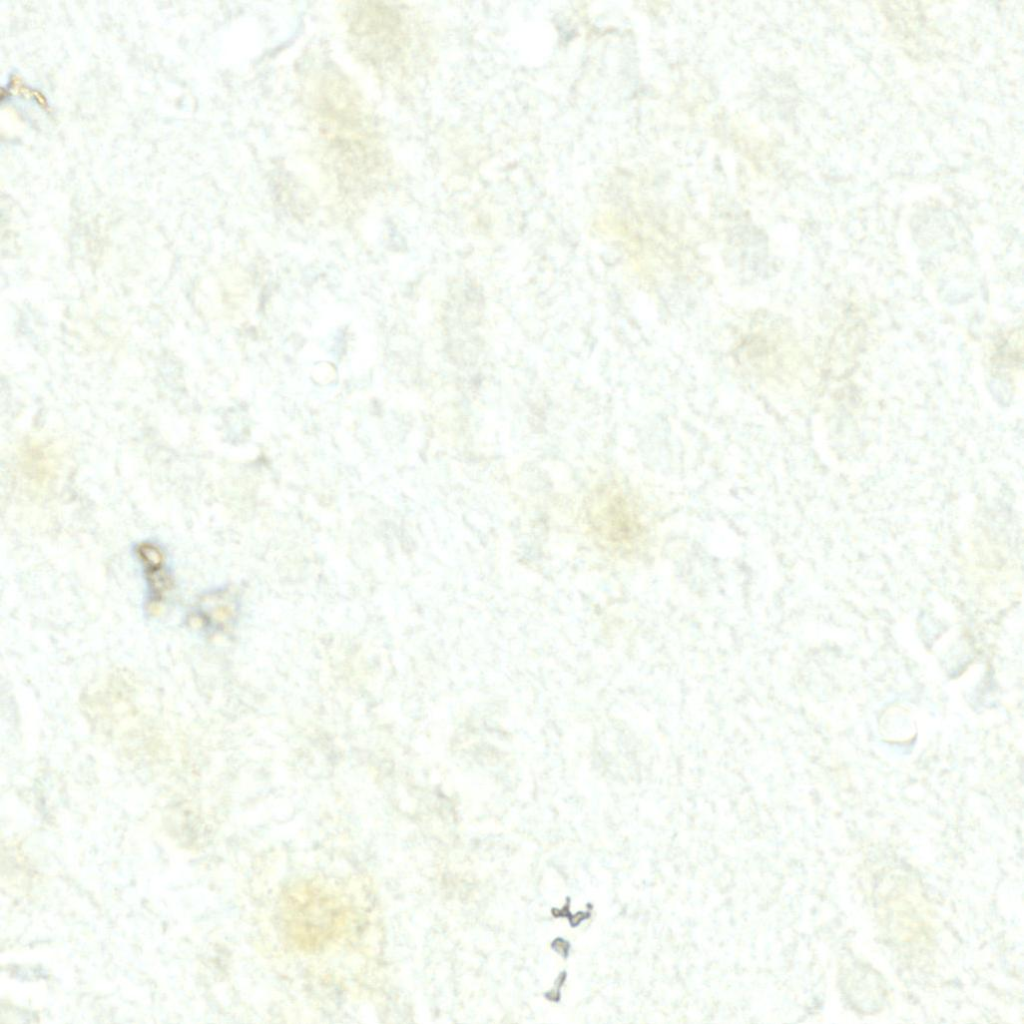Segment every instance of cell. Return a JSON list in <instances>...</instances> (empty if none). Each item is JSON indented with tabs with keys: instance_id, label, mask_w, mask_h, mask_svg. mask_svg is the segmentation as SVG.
Instances as JSON below:
<instances>
[{
	"instance_id": "6da1fadb",
	"label": "cell",
	"mask_w": 1024,
	"mask_h": 1024,
	"mask_svg": "<svg viewBox=\"0 0 1024 1024\" xmlns=\"http://www.w3.org/2000/svg\"><path fill=\"white\" fill-rule=\"evenodd\" d=\"M345 17L350 38L364 58L373 64H384L396 55L401 18L394 6L379 1L353 2Z\"/></svg>"
},
{
	"instance_id": "7a4b0ae2",
	"label": "cell",
	"mask_w": 1024,
	"mask_h": 1024,
	"mask_svg": "<svg viewBox=\"0 0 1024 1024\" xmlns=\"http://www.w3.org/2000/svg\"><path fill=\"white\" fill-rule=\"evenodd\" d=\"M597 529L611 545L631 551L641 543L644 524L635 503L621 491L602 494Z\"/></svg>"
},
{
	"instance_id": "3957f363",
	"label": "cell",
	"mask_w": 1024,
	"mask_h": 1024,
	"mask_svg": "<svg viewBox=\"0 0 1024 1024\" xmlns=\"http://www.w3.org/2000/svg\"><path fill=\"white\" fill-rule=\"evenodd\" d=\"M142 562L147 569L149 578L151 604H159L163 601L166 591L170 589V580L163 569V556L161 551L154 545L144 544L138 550Z\"/></svg>"
},
{
	"instance_id": "277c9868",
	"label": "cell",
	"mask_w": 1024,
	"mask_h": 1024,
	"mask_svg": "<svg viewBox=\"0 0 1024 1024\" xmlns=\"http://www.w3.org/2000/svg\"><path fill=\"white\" fill-rule=\"evenodd\" d=\"M229 602L225 593L208 594L196 604L192 620L207 629L216 627L230 613Z\"/></svg>"
}]
</instances>
